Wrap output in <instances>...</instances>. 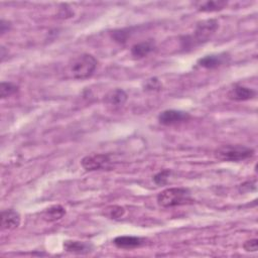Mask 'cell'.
I'll return each mask as SVG.
<instances>
[{"instance_id": "6da1fadb", "label": "cell", "mask_w": 258, "mask_h": 258, "mask_svg": "<svg viewBox=\"0 0 258 258\" xmlns=\"http://www.w3.org/2000/svg\"><path fill=\"white\" fill-rule=\"evenodd\" d=\"M219 28V22L216 19H207L198 22L196 29L191 35H187L183 37L182 47L188 48L191 46L199 45L201 43H204L208 41L211 36L216 32V30Z\"/></svg>"}, {"instance_id": "7a4b0ae2", "label": "cell", "mask_w": 258, "mask_h": 258, "mask_svg": "<svg viewBox=\"0 0 258 258\" xmlns=\"http://www.w3.org/2000/svg\"><path fill=\"white\" fill-rule=\"evenodd\" d=\"M192 202L189 189L185 187H169L157 195V203L164 208H171Z\"/></svg>"}, {"instance_id": "3957f363", "label": "cell", "mask_w": 258, "mask_h": 258, "mask_svg": "<svg viewBox=\"0 0 258 258\" xmlns=\"http://www.w3.org/2000/svg\"><path fill=\"white\" fill-rule=\"evenodd\" d=\"M254 149L240 144H226L220 146L215 151V156L222 161L239 162L251 158L254 155Z\"/></svg>"}, {"instance_id": "277c9868", "label": "cell", "mask_w": 258, "mask_h": 258, "mask_svg": "<svg viewBox=\"0 0 258 258\" xmlns=\"http://www.w3.org/2000/svg\"><path fill=\"white\" fill-rule=\"evenodd\" d=\"M96 57L89 53L76 56L70 63L71 76L76 80H86L90 78L97 69Z\"/></svg>"}, {"instance_id": "5b68a950", "label": "cell", "mask_w": 258, "mask_h": 258, "mask_svg": "<svg viewBox=\"0 0 258 258\" xmlns=\"http://www.w3.org/2000/svg\"><path fill=\"white\" fill-rule=\"evenodd\" d=\"M110 163V158L107 154L94 153L85 156L81 160L82 167L87 171H94L106 167Z\"/></svg>"}, {"instance_id": "8992f818", "label": "cell", "mask_w": 258, "mask_h": 258, "mask_svg": "<svg viewBox=\"0 0 258 258\" xmlns=\"http://www.w3.org/2000/svg\"><path fill=\"white\" fill-rule=\"evenodd\" d=\"M189 114L180 110H165L158 115V121L162 125H174L187 121Z\"/></svg>"}, {"instance_id": "52a82bcc", "label": "cell", "mask_w": 258, "mask_h": 258, "mask_svg": "<svg viewBox=\"0 0 258 258\" xmlns=\"http://www.w3.org/2000/svg\"><path fill=\"white\" fill-rule=\"evenodd\" d=\"M229 60H230L229 54L226 52H222L217 54L206 55L198 60V64L208 70H214L228 63Z\"/></svg>"}, {"instance_id": "ba28073f", "label": "cell", "mask_w": 258, "mask_h": 258, "mask_svg": "<svg viewBox=\"0 0 258 258\" xmlns=\"http://www.w3.org/2000/svg\"><path fill=\"white\" fill-rule=\"evenodd\" d=\"M21 222L20 214L13 210L7 209L1 212V229L5 231H11L19 227Z\"/></svg>"}, {"instance_id": "9c48e42d", "label": "cell", "mask_w": 258, "mask_h": 258, "mask_svg": "<svg viewBox=\"0 0 258 258\" xmlns=\"http://www.w3.org/2000/svg\"><path fill=\"white\" fill-rule=\"evenodd\" d=\"M256 96V92L248 87L241 86V85H235L230 91L228 92V98L233 101H248L250 99H253Z\"/></svg>"}, {"instance_id": "30bf717a", "label": "cell", "mask_w": 258, "mask_h": 258, "mask_svg": "<svg viewBox=\"0 0 258 258\" xmlns=\"http://www.w3.org/2000/svg\"><path fill=\"white\" fill-rule=\"evenodd\" d=\"M93 245L84 241L67 240L63 242V249L74 254H87L93 250Z\"/></svg>"}, {"instance_id": "8fae6325", "label": "cell", "mask_w": 258, "mask_h": 258, "mask_svg": "<svg viewBox=\"0 0 258 258\" xmlns=\"http://www.w3.org/2000/svg\"><path fill=\"white\" fill-rule=\"evenodd\" d=\"M143 239L136 236H118L114 239L113 243L116 247L121 249H133L143 244Z\"/></svg>"}, {"instance_id": "7c38bea8", "label": "cell", "mask_w": 258, "mask_h": 258, "mask_svg": "<svg viewBox=\"0 0 258 258\" xmlns=\"http://www.w3.org/2000/svg\"><path fill=\"white\" fill-rule=\"evenodd\" d=\"M128 99V96L126 92L122 89H114L111 90L106 96H105V102L108 105H111L113 107H121L123 106Z\"/></svg>"}, {"instance_id": "4fadbf2b", "label": "cell", "mask_w": 258, "mask_h": 258, "mask_svg": "<svg viewBox=\"0 0 258 258\" xmlns=\"http://www.w3.org/2000/svg\"><path fill=\"white\" fill-rule=\"evenodd\" d=\"M154 48H155V44L151 39L146 41H141L134 44L131 47V54L136 58H143L147 56L150 52H152Z\"/></svg>"}, {"instance_id": "5bb4252c", "label": "cell", "mask_w": 258, "mask_h": 258, "mask_svg": "<svg viewBox=\"0 0 258 258\" xmlns=\"http://www.w3.org/2000/svg\"><path fill=\"white\" fill-rule=\"evenodd\" d=\"M66 215V209L60 205H53L47 209H45L41 217L46 222H55L60 220Z\"/></svg>"}, {"instance_id": "9a60e30c", "label": "cell", "mask_w": 258, "mask_h": 258, "mask_svg": "<svg viewBox=\"0 0 258 258\" xmlns=\"http://www.w3.org/2000/svg\"><path fill=\"white\" fill-rule=\"evenodd\" d=\"M226 5V1H206L199 4L198 10L202 12H214L224 9Z\"/></svg>"}, {"instance_id": "2e32d148", "label": "cell", "mask_w": 258, "mask_h": 258, "mask_svg": "<svg viewBox=\"0 0 258 258\" xmlns=\"http://www.w3.org/2000/svg\"><path fill=\"white\" fill-rule=\"evenodd\" d=\"M18 89L19 87L11 82H2L0 84V96L2 99H5L18 92Z\"/></svg>"}, {"instance_id": "e0dca14e", "label": "cell", "mask_w": 258, "mask_h": 258, "mask_svg": "<svg viewBox=\"0 0 258 258\" xmlns=\"http://www.w3.org/2000/svg\"><path fill=\"white\" fill-rule=\"evenodd\" d=\"M125 209L121 206H110L105 209V215L110 219H120L124 216Z\"/></svg>"}, {"instance_id": "ac0fdd59", "label": "cell", "mask_w": 258, "mask_h": 258, "mask_svg": "<svg viewBox=\"0 0 258 258\" xmlns=\"http://www.w3.org/2000/svg\"><path fill=\"white\" fill-rule=\"evenodd\" d=\"M170 170L169 169H163V170H160L159 172H157L154 176H153V180L156 184H165L167 182V179L170 175Z\"/></svg>"}, {"instance_id": "d6986e66", "label": "cell", "mask_w": 258, "mask_h": 258, "mask_svg": "<svg viewBox=\"0 0 258 258\" xmlns=\"http://www.w3.org/2000/svg\"><path fill=\"white\" fill-rule=\"evenodd\" d=\"M129 36L128 29H119V30H114L112 33V37L120 43H123L126 41V39Z\"/></svg>"}, {"instance_id": "ffe728a7", "label": "cell", "mask_w": 258, "mask_h": 258, "mask_svg": "<svg viewBox=\"0 0 258 258\" xmlns=\"http://www.w3.org/2000/svg\"><path fill=\"white\" fill-rule=\"evenodd\" d=\"M243 248L246 252H256L258 249V240L250 239L245 241V243L243 244Z\"/></svg>"}, {"instance_id": "44dd1931", "label": "cell", "mask_w": 258, "mask_h": 258, "mask_svg": "<svg viewBox=\"0 0 258 258\" xmlns=\"http://www.w3.org/2000/svg\"><path fill=\"white\" fill-rule=\"evenodd\" d=\"M161 88L160 82L156 78H151L147 80L145 84V89L146 90H159Z\"/></svg>"}, {"instance_id": "7402d4cb", "label": "cell", "mask_w": 258, "mask_h": 258, "mask_svg": "<svg viewBox=\"0 0 258 258\" xmlns=\"http://www.w3.org/2000/svg\"><path fill=\"white\" fill-rule=\"evenodd\" d=\"M10 28V24L8 21H5V20H1L0 22V32L1 34H4L6 31H8Z\"/></svg>"}]
</instances>
